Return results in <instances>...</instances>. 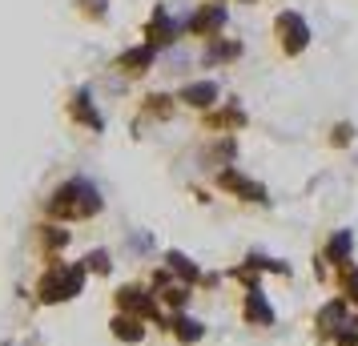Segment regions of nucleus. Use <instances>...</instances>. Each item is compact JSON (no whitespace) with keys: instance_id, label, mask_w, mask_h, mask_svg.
Here are the masks:
<instances>
[{"instance_id":"1","label":"nucleus","mask_w":358,"mask_h":346,"mask_svg":"<svg viewBox=\"0 0 358 346\" xmlns=\"http://www.w3.org/2000/svg\"><path fill=\"white\" fill-rule=\"evenodd\" d=\"M49 210L57 217H93L101 210V194L85 178H73L49 198Z\"/></svg>"},{"instance_id":"2","label":"nucleus","mask_w":358,"mask_h":346,"mask_svg":"<svg viewBox=\"0 0 358 346\" xmlns=\"http://www.w3.org/2000/svg\"><path fill=\"white\" fill-rule=\"evenodd\" d=\"M85 286V266H61L52 262L49 274L36 282V294L45 298V302H69V298H77Z\"/></svg>"},{"instance_id":"3","label":"nucleus","mask_w":358,"mask_h":346,"mask_svg":"<svg viewBox=\"0 0 358 346\" xmlns=\"http://www.w3.org/2000/svg\"><path fill=\"white\" fill-rule=\"evenodd\" d=\"M278 33H282V49L290 52H302L306 49V41H310V29H306V20L298 17V13H282L278 17Z\"/></svg>"},{"instance_id":"4","label":"nucleus","mask_w":358,"mask_h":346,"mask_svg":"<svg viewBox=\"0 0 358 346\" xmlns=\"http://www.w3.org/2000/svg\"><path fill=\"white\" fill-rule=\"evenodd\" d=\"M117 302H121V310L133 314V318L153 314V294H149V290H141V286H125V290H117Z\"/></svg>"},{"instance_id":"5","label":"nucleus","mask_w":358,"mask_h":346,"mask_svg":"<svg viewBox=\"0 0 358 346\" xmlns=\"http://www.w3.org/2000/svg\"><path fill=\"white\" fill-rule=\"evenodd\" d=\"M222 185H226V189H234V194H242L245 201H266V189H262L258 182L242 178V173H234V169H226V173H222Z\"/></svg>"},{"instance_id":"6","label":"nucleus","mask_w":358,"mask_h":346,"mask_svg":"<svg viewBox=\"0 0 358 346\" xmlns=\"http://www.w3.org/2000/svg\"><path fill=\"white\" fill-rule=\"evenodd\" d=\"M181 101H185V105H197V109H210L213 101H217V85L213 81L185 85V89H181Z\"/></svg>"},{"instance_id":"7","label":"nucleus","mask_w":358,"mask_h":346,"mask_svg":"<svg viewBox=\"0 0 358 346\" xmlns=\"http://www.w3.org/2000/svg\"><path fill=\"white\" fill-rule=\"evenodd\" d=\"M222 24H226V8H222V4H213V8H206V13H197V17L189 20V29H194V33H206V36H213Z\"/></svg>"},{"instance_id":"8","label":"nucleus","mask_w":358,"mask_h":346,"mask_svg":"<svg viewBox=\"0 0 358 346\" xmlns=\"http://www.w3.org/2000/svg\"><path fill=\"white\" fill-rule=\"evenodd\" d=\"M173 36H178V24H173V20L157 8V13H153V24H149V45L157 49V45H169Z\"/></svg>"},{"instance_id":"9","label":"nucleus","mask_w":358,"mask_h":346,"mask_svg":"<svg viewBox=\"0 0 358 346\" xmlns=\"http://www.w3.org/2000/svg\"><path fill=\"white\" fill-rule=\"evenodd\" d=\"M69 113L77 117V121H85V125H89V129H97L101 133V113L97 109H93V105H89V93H77V97H73V105H69Z\"/></svg>"},{"instance_id":"10","label":"nucleus","mask_w":358,"mask_h":346,"mask_svg":"<svg viewBox=\"0 0 358 346\" xmlns=\"http://www.w3.org/2000/svg\"><path fill=\"white\" fill-rule=\"evenodd\" d=\"M153 57H157V49H153V45H141V49H133V52L121 57V69H125V73H145V69L153 65Z\"/></svg>"},{"instance_id":"11","label":"nucleus","mask_w":358,"mask_h":346,"mask_svg":"<svg viewBox=\"0 0 358 346\" xmlns=\"http://www.w3.org/2000/svg\"><path fill=\"white\" fill-rule=\"evenodd\" d=\"M113 334L121 338V343H141V318H133V314H117L113 318Z\"/></svg>"},{"instance_id":"12","label":"nucleus","mask_w":358,"mask_h":346,"mask_svg":"<svg viewBox=\"0 0 358 346\" xmlns=\"http://www.w3.org/2000/svg\"><path fill=\"white\" fill-rule=\"evenodd\" d=\"M245 314H250V322H262V326H270V322H274V310H270V306L262 302V290H258V286L250 290V302H245Z\"/></svg>"},{"instance_id":"13","label":"nucleus","mask_w":358,"mask_h":346,"mask_svg":"<svg viewBox=\"0 0 358 346\" xmlns=\"http://www.w3.org/2000/svg\"><path fill=\"white\" fill-rule=\"evenodd\" d=\"M173 326H178L181 343H197L201 338V322H194V318H173Z\"/></svg>"},{"instance_id":"14","label":"nucleus","mask_w":358,"mask_h":346,"mask_svg":"<svg viewBox=\"0 0 358 346\" xmlns=\"http://www.w3.org/2000/svg\"><path fill=\"white\" fill-rule=\"evenodd\" d=\"M169 270H178L185 282L197 278V266H189V258H181V254H169Z\"/></svg>"},{"instance_id":"15","label":"nucleus","mask_w":358,"mask_h":346,"mask_svg":"<svg viewBox=\"0 0 358 346\" xmlns=\"http://www.w3.org/2000/svg\"><path fill=\"white\" fill-rule=\"evenodd\" d=\"M89 270H97V274H109V254H105V250L89 254V258H85V274H89Z\"/></svg>"},{"instance_id":"16","label":"nucleus","mask_w":358,"mask_h":346,"mask_svg":"<svg viewBox=\"0 0 358 346\" xmlns=\"http://www.w3.org/2000/svg\"><path fill=\"white\" fill-rule=\"evenodd\" d=\"M242 52V45H234V41H217L210 49V61H222V57H238Z\"/></svg>"},{"instance_id":"17","label":"nucleus","mask_w":358,"mask_h":346,"mask_svg":"<svg viewBox=\"0 0 358 346\" xmlns=\"http://www.w3.org/2000/svg\"><path fill=\"white\" fill-rule=\"evenodd\" d=\"M41 242H45L49 250H57V246H65V242H69V233H65V230H57V226H45Z\"/></svg>"},{"instance_id":"18","label":"nucleus","mask_w":358,"mask_h":346,"mask_svg":"<svg viewBox=\"0 0 358 346\" xmlns=\"http://www.w3.org/2000/svg\"><path fill=\"white\" fill-rule=\"evenodd\" d=\"M346 250H350V233H338V238H334V242H330V258H346Z\"/></svg>"},{"instance_id":"19","label":"nucleus","mask_w":358,"mask_h":346,"mask_svg":"<svg viewBox=\"0 0 358 346\" xmlns=\"http://www.w3.org/2000/svg\"><path fill=\"white\" fill-rule=\"evenodd\" d=\"M81 4H85L89 17H105V4H109V0H81Z\"/></svg>"},{"instance_id":"20","label":"nucleus","mask_w":358,"mask_h":346,"mask_svg":"<svg viewBox=\"0 0 358 346\" xmlns=\"http://www.w3.org/2000/svg\"><path fill=\"white\" fill-rule=\"evenodd\" d=\"M334 133H338V137H334L338 145H346V141H350V125H338V129H334Z\"/></svg>"},{"instance_id":"21","label":"nucleus","mask_w":358,"mask_h":346,"mask_svg":"<svg viewBox=\"0 0 358 346\" xmlns=\"http://www.w3.org/2000/svg\"><path fill=\"white\" fill-rule=\"evenodd\" d=\"M346 290H350V298L358 302V274H350V278H346Z\"/></svg>"}]
</instances>
